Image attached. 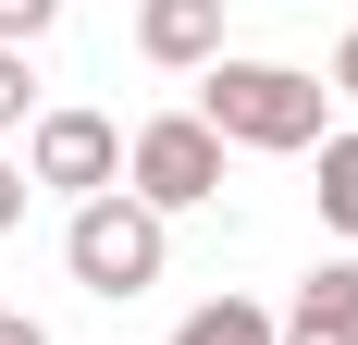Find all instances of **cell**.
<instances>
[{
    "label": "cell",
    "mask_w": 358,
    "mask_h": 345,
    "mask_svg": "<svg viewBox=\"0 0 358 345\" xmlns=\"http://www.w3.org/2000/svg\"><path fill=\"white\" fill-rule=\"evenodd\" d=\"M25 185H50V198H111V185H124V124H111V111H37L25 124Z\"/></svg>",
    "instance_id": "obj_4"
},
{
    "label": "cell",
    "mask_w": 358,
    "mask_h": 345,
    "mask_svg": "<svg viewBox=\"0 0 358 345\" xmlns=\"http://www.w3.org/2000/svg\"><path fill=\"white\" fill-rule=\"evenodd\" d=\"M309 198H322V235H358V124L322 136V185H309Z\"/></svg>",
    "instance_id": "obj_8"
},
{
    "label": "cell",
    "mask_w": 358,
    "mask_h": 345,
    "mask_svg": "<svg viewBox=\"0 0 358 345\" xmlns=\"http://www.w3.org/2000/svg\"><path fill=\"white\" fill-rule=\"evenodd\" d=\"M124 198H148L161 222L210 210V198H222V136L198 124V111H161V124H136V136H124Z\"/></svg>",
    "instance_id": "obj_3"
},
{
    "label": "cell",
    "mask_w": 358,
    "mask_h": 345,
    "mask_svg": "<svg viewBox=\"0 0 358 345\" xmlns=\"http://www.w3.org/2000/svg\"><path fill=\"white\" fill-rule=\"evenodd\" d=\"M50 25H62V0H0V50H37Z\"/></svg>",
    "instance_id": "obj_9"
},
{
    "label": "cell",
    "mask_w": 358,
    "mask_h": 345,
    "mask_svg": "<svg viewBox=\"0 0 358 345\" xmlns=\"http://www.w3.org/2000/svg\"><path fill=\"white\" fill-rule=\"evenodd\" d=\"M198 124H210L222 148H259V161H296V148L334 136V87L296 62H248V50H222L210 74H198Z\"/></svg>",
    "instance_id": "obj_1"
},
{
    "label": "cell",
    "mask_w": 358,
    "mask_h": 345,
    "mask_svg": "<svg viewBox=\"0 0 358 345\" xmlns=\"http://www.w3.org/2000/svg\"><path fill=\"white\" fill-rule=\"evenodd\" d=\"M0 345H50V333H37V321H25V309H0Z\"/></svg>",
    "instance_id": "obj_13"
},
{
    "label": "cell",
    "mask_w": 358,
    "mask_h": 345,
    "mask_svg": "<svg viewBox=\"0 0 358 345\" xmlns=\"http://www.w3.org/2000/svg\"><path fill=\"white\" fill-rule=\"evenodd\" d=\"M25 198H37V185H25V161H13V148H0V235H13V222H25Z\"/></svg>",
    "instance_id": "obj_11"
},
{
    "label": "cell",
    "mask_w": 358,
    "mask_h": 345,
    "mask_svg": "<svg viewBox=\"0 0 358 345\" xmlns=\"http://www.w3.org/2000/svg\"><path fill=\"white\" fill-rule=\"evenodd\" d=\"M285 321H309V333H358V259H309V284H296Z\"/></svg>",
    "instance_id": "obj_7"
},
{
    "label": "cell",
    "mask_w": 358,
    "mask_h": 345,
    "mask_svg": "<svg viewBox=\"0 0 358 345\" xmlns=\"http://www.w3.org/2000/svg\"><path fill=\"white\" fill-rule=\"evenodd\" d=\"M161 259H173V222H161L148 198H124V185H111V198H87V210L62 222V272L87 284L99 309L148 296V284H161Z\"/></svg>",
    "instance_id": "obj_2"
},
{
    "label": "cell",
    "mask_w": 358,
    "mask_h": 345,
    "mask_svg": "<svg viewBox=\"0 0 358 345\" xmlns=\"http://www.w3.org/2000/svg\"><path fill=\"white\" fill-rule=\"evenodd\" d=\"M334 99H358V25L334 37Z\"/></svg>",
    "instance_id": "obj_12"
},
{
    "label": "cell",
    "mask_w": 358,
    "mask_h": 345,
    "mask_svg": "<svg viewBox=\"0 0 358 345\" xmlns=\"http://www.w3.org/2000/svg\"><path fill=\"white\" fill-rule=\"evenodd\" d=\"M136 50L161 74H210L222 62V0H136Z\"/></svg>",
    "instance_id": "obj_5"
},
{
    "label": "cell",
    "mask_w": 358,
    "mask_h": 345,
    "mask_svg": "<svg viewBox=\"0 0 358 345\" xmlns=\"http://www.w3.org/2000/svg\"><path fill=\"white\" fill-rule=\"evenodd\" d=\"M13 124H37V74H25V50H0V136Z\"/></svg>",
    "instance_id": "obj_10"
},
{
    "label": "cell",
    "mask_w": 358,
    "mask_h": 345,
    "mask_svg": "<svg viewBox=\"0 0 358 345\" xmlns=\"http://www.w3.org/2000/svg\"><path fill=\"white\" fill-rule=\"evenodd\" d=\"M173 345H285V321L259 309V296H198L173 321Z\"/></svg>",
    "instance_id": "obj_6"
}]
</instances>
